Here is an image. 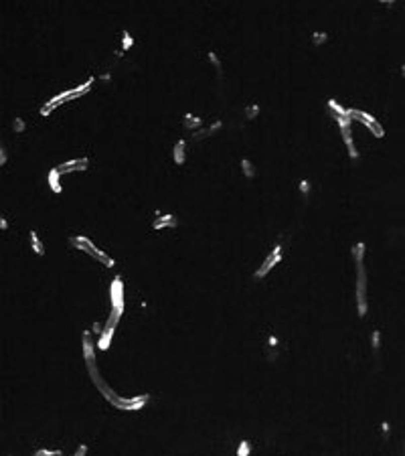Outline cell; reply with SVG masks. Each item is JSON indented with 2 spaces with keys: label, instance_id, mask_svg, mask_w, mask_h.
<instances>
[{
  "label": "cell",
  "instance_id": "obj_6",
  "mask_svg": "<svg viewBox=\"0 0 405 456\" xmlns=\"http://www.w3.org/2000/svg\"><path fill=\"white\" fill-rule=\"evenodd\" d=\"M241 167H243V171H245V175H247V177H253V167H251L247 161H243V163H241Z\"/></svg>",
  "mask_w": 405,
  "mask_h": 456
},
{
  "label": "cell",
  "instance_id": "obj_2",
  "mask_svg": "<svg viewBox=\"0 0 405 456\" xmlns=\"http://www.w3.org/2000/svg\"><path fill=\"white\" fill-rule=\"evenodd\" d=\"M174 161H176L178 165L184 163V140H178L176 146H174Z\"/></svg>",
  "mask_w": 405,
  "mask_h": 456
},
{
  "label": "cell",
  "instance_id": "obj_7",
  "mask_svg": "<svg viewBox=\"0 0 405 456\" xmlns=\"http://www.w3.org/2000/svg\"><path fill=\"white\" fill-rule=\"evenodd\" d=\"M15 128H17V132H21V130H23V128H25V124H23V120H19V118H17V120H15Z\"/></svg>",
  "mask_w": 405,
  "mask_h": 456
},
{
  "label": "cell",
  "instance_id": "obj_8",
  "mask_svg": "<svg viewBox=\"0 0 405 456\" xmlns=\"http://www.w3.org/2000/svg\"><path fill=\"white\" fill-rule=\"evenodd\" d=\"M379 3H381V5H385V7H393V5L397 3V0H379Z\"/></svg>",
  "mask_w": 405,
  "mask_h": 456
},
{
  "label": "cell",
  "instance_id": "obj_11",
  "mask_svg": "<svg viewBox=\"0 0 405 456\" xmlns=\"http://www.w3.org/2000/svg\"><path fill=\"white\" fill-rule=\"evenodd\" d=\"M401 71H403V75H405V65H403V67H401Z\"/></svg>",
  "mask_w": 405,
  "mask_h": 456
},
{
  "label": "cell",
  "instance_id": "obj_10",
  "mask_svg": "<svg viewBox=\"0 0 405 456\" xmlns=\"http://www.w3.org/2000/svg\"><path fill=\"white\" fill-rule=\"evenodd\" d=\"M5 227H7V219L0 217V229H5Z\"/></svg>",
  "mask_w": 405,
  "mask_h": 456
},
{
  "label": "cell",
  "instance_id": "obj_3",
  "mask_svg": "<svg viewBox=\"0 0 405 456\" xmlns=\"http://www.w3.org/2000/svg\"><path fill=\"white\" fill-rule=\"evenodd\" d=\"M49 183H51V189H53L55 193L61 191V185H59V171H51L49 175Z\"/></svg>",
  "mask_w": 405,
  "mask_h": 456
},
{
  "label": "cell",
  "instance_id": "obj_4",
  "mask_svg": "<svg viewBox=\"0 0 405 456\" xmlns=\"http://www.w3.org/2000/svg\"><path fill=\"white\" fill-rule=\"evenodd\" d=\"M200 122H202L200 118H194V116H188V114H186V118H184V124H186L188 128H196Z\"/></svg>",
  "mask_w": 405,
  "mask_h": 456
},
{
  "label": "cell",
  "instance_id": "obj_1",
  "mask_svg": "<svg viewBox=\"0 0 405 456\" xmlns=\"http://www.w3.org/2000/svg\"><path fill=\"white\" fill-rule=\"evenodd\" d=\"M346 114H348L350 118H354V120H361V122H363V124H365V126H367V128H369V130H371L377 138H383V134H385V132H383V126H381L375 118H371L369 114H365V112H361V110H352V108H348V110H346Z\"/></svg>",
  "mask_w": 405,
  "mask_h": 456
},
{
  "label": "cell",
  "instance_id": "obj_5",
  "mask_svg": "<svg viewBox=\"0 0 405 456\" xmlns=\"http://www.w3.org/2000/svg\"><path fill=\"white\" fill-rule=\"evenodd\" d=\"M326 33H314V37H312V41L316 43V45H322V43H326Z\"/></svg>",
  "mask_w": 405,
  "mask_h": 456
},
{
  "label": "cell",
  "instance_id": "obj_9",
  "mask_svg": "<svg viewBox=\"0 0 405 456\" xmlns=\"http://www.w3.org/2000/svg\"><path fill=\"white\" fill-rule=\"evenodd\" d=\"M5 161H7V155H5V150L0 148V165H5Z\"/></svg>",
  "mask_w": 405,
  "mask_h": 456
}]
</instances>
